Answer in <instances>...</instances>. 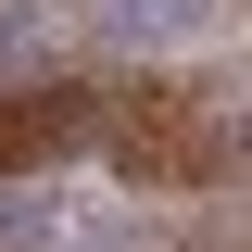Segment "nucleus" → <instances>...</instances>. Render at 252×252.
Here are the masks:
<instances>
[{"label":"nucleus","instance_id":"nucleus-1","mask_svg":"<svg viewBox=\"0 0 252 252\" xmlns=\"http://www.w3.org/2000/svg\"><path fill=\"white\" fill-rule=\"evenodd\" d=\"M51 164H89V63L13 76V89H0V189L51 177Z\"/></svg>","mask_w":252,"mask_h":252}]
</instances>
